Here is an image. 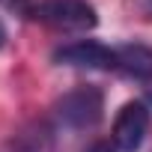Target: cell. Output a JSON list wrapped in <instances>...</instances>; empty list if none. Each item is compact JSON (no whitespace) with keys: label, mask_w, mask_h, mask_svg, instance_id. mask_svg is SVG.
<instances>
[{"label":"cell","mask_w":152,"mask_h":152,"mask_svg":"<svg viewBox=\"0 0 152 152\" xmlns=\"http://www.w3.org/2000/svg\"><path fill=\"white\" fill-rule=\"evenodd\" d=\"M30 15L60 33H87L99 24L96 9L87 0H42L39 6L30 9Z\"/></svg>","instance_id":"obj_1"},{"label":"cell","mask_w":152,"mask_h":152,"mask_svg":"<svg viewBox=\"0 0 152 152\" xmlns=\"http://www.w3.org/2000/svg\"><path fill=\"white\" fill-rule=\"evenodd\" d=\"M104 99L96 87H78L57 102V116L69 128H93L102 119Z\"/></svg>","instance_id":"obj_2"},{"label":"cell","mask_w":152,"mask_h":152,"mask_svg":"<svg viewBox=\"0 0 152 152\" xmlns=\"http://www.w3.org/2000/svg\"><path fill=\"white\" fill-rule=\"evenodd\" d=\"M149 134V110L140 102L122 104V110L113 119V146L122 152H137Z\"/></svg>","instance_id":"obj_3"},{"label":"cell","mask_w":152,"mask_h":152,"mask_svg":"<svg viewBox=\"0 0 152 152\" xmlns=\"http://www.w3.org/2000/svg\"><path fill=\"white\" fill-rule=\"evenodd\" d=\"M54 63L78 66V69H102L116 72V48H104L99 42H72L54 51Z\"/></svg>","instance_id":"obj_4"},{"label":"cell","mask_w":152,"mask_h":152,"mask_svg":"<svg viewBox=\"0 0 152 152\" xmlns=\"http://www.w3.org/2000/svg\"><path fill=\"white\" fill-rule=\"evenodd\" d=\"M116 72L137 78V81H152V48H146V45L116 48Z\"/></svg>","instance_id":"obj_5"},{"label":"cell","mask_w":152,"mask_h":152,"mask_svg":"<svg viewBox=\"0 0 152 152\" xmlns=\"http://www.w3.org/2000/svg\"><path fill=\"white\" fill-rule=\"evenodd\" d=\"M6 9H15V12H30L33 6H30V0H0Z\"/></svg>","instance_id":"obj_6"},{"label":"cell","mask_w":152,"mask_h":152,"mask_svg":"<svg viewBox=\"0 0 152 152\" xmlns=\"http://www.w3.org/2000/svg\"><path fill=\"white\" fill-rule=\"evenodd\" d=\"M87 152H116V149H113L110 143H93V146H90Z\"/></svg>","instance_id":"obj_7"},{"label":"cell","mask_w":152,"mask_h":152,"mask_svg":"<svg viewBox=\"0 0 152 152\" xmlns=\"http://www.w3.org/2000/svg\"><path fill=\"white\" fill-rule=\"evenodd\" d=\"M3 39H6V30H3V24H0V45H3Z\"/></svg>","instance_id":"obj_8"},{"label":"cell","mask_w":152,"mask_h":152,"mask_svg":"<svg viewBox=\"0 0 152 152\" xmlns=\"http://www.w3.org/2000/svg\"><path fill=\"white\" fill-rule=\"evenodd\" d=\"M146 96H149V99H152V84H149V87H146Z\"/></svg>","instance_id":"obj_9"}]
</instances>
